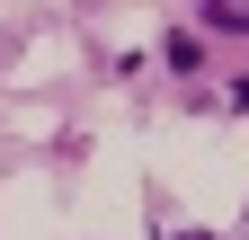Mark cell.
Wrapping results in <instances>:
<instances>
[{
    "label": "cell",
    "mask_w": 249,
    "mask_h": 240,
    "mask_svg": "<svg viewBox=\"0 0 249 240\" xmlns=\"http://www.w3.org/2000/svg\"><path fill=\"white\" fill-rule=\"evenodd\" d=\"M160 63H169V71H196V63H205V45L187 36V27H169V45H160Z\"/></svg>",
    "instance_id": "cell-1"
},
{
    "label": "cell",
    "mask_w": 249,
    "mask_h": 240,
    "mask_svg": "<svg viewBox=\"0 0 249 240\" xmlns=\"http://www.w3.org/2000/svg\"><path fill=\"white\" fill-rule=\"evenodd\" d=\"M196 9H205L213 27H231V36H249V0H196Z\"/></svg>",
    "instance_id": "cell-2"
},
{
    "label": "cell",
    "mask_w": 249,
    "mask_h": 240,
    "mask_svg": "<svg viewBox=\"0 0 249 240\" xmlns=\"http://www.w3.org/2000/svg\"><path fill=\"white\" fill-rule=\"evenodd\" d=\"M231 107H249V71H240V89H231Z\"/></svg>",
    "instance_id": "cell-3"
},
{
    "label": "cell",
    "mask_w": 249,
    "mask_h": 240,
    "mask_svg": "<svg viewBox=\"0 0 249 240\" xmlns=\"http://www.w3.org/2000/svg\"><path fill=\"white\" fill-rule=\"evenodd\" d=\"M169 240H205V231H169Z\"/></svg>",
    "instance_id": "cell-4"
}]
</instances>
